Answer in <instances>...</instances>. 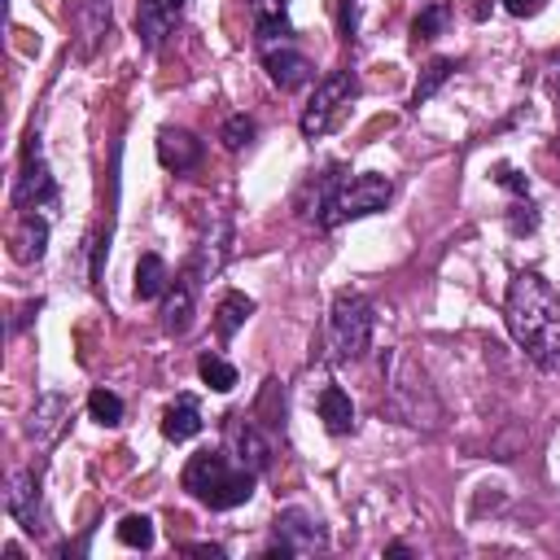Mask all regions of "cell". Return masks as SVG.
I'll use <instances>...</instances> for the list:
<instances>
[{
	"label": "cell",
	"instance_id": "28",
	"mask_svg": "<svg viewBox=\"0 0 560 560\" xmlns=\"http://www.w3.org/2000/svg\"><path fill=\"white\" fill-rule=\"evenodd\" d=\"M118 542H122V547H136V551H149V547H153V521L140 516V512L122 516V521H118Z\"/></svg>",
	"mask_w": 560,
	"mask_h": 560
},
{
	"label": "cell",
	"instance_id": "10",
	"mask_svg": "<svg viewBox=\"0 0 560 560\" xmlns=\"http://www.w3.org/2000/svg\"><path fill=\"white\" fill-rule=\"evenodd\" d=\"M223 446H228V451H232V459H236V464H245L249 472H267V464H271V442L262 438V429H258V424H254V416H245V411L228 416Z\"/></svg>",
	"mask_w": 560,
	"mask_h": 560
},
{
	"label": "cell",
	"instance_id": "26",
	"mask_svg": "<svg viewBox=\"0 0 560 560\" xmlns=\"http://www.w3.org/2000/svg\"><path fill=\"white\" fill-rule=\"evenodd\" d=\"M446 22H451V9H446L442 0H433L429 9L416 13V22H411V39H416V44H420V39H438V35L446 31Z\"/></svg>",
	"mask_w": 560,
	"mask_h": 560
},
{
	"label": "cell",
	"instance_id": "12",
	"mask_svg": "<svg viewBox=\"0 0 560 560\" xmlns=\"http://www.w3.org/2000/svg\"><path fill=\"white\" fill-rule=\"evenodd\" d=\"M232 258V219L219 210V214H210V223H206V236H201V245H197V254H192V271H197V280L206 284L210 276H219L223 271V262Z\"/></svg>",
	"mask_w": 560,
	"mask_h": 560
},
{
	"label": "cell",
	"instance_id": "21",
	"mask_svg": "<svg viewBox=\"0 0 560 560\" xmlns=\"http://www.w3.org/2000/svg\"><path fill=\"white\" fill-rule=\"evenodd\" d=\"M315 407H319V420H324V429H328V433H337V438H341V433H350V429H354V402H350V394H346L341 385H324Z\"/></svg>",
	"mask_w": 560,
	"mask_h": 560
},
{
	"label": "cell",
	"instance_id": "30",
	"mask_svg": "<svg viewBox=\"0 0 560 560\" xmlns=\"http://www.w3.org/2000/svg\"><path fill=\"white\" fill-rule=\"evenodd\" d=\"M494 179H499L503 188H512V192H521V197L529 192V179H525V175H521L516 166H508V162H499V166H494Z\"/></svg>",
	"mask_w": 560,
	"mask_h": 560
},
{
	"label": "cell",
	"instance_id": "4",
	"mask_svg": "<svg viewBox=\"0 0 560 560\" xmlns=\"http://www.w3.org/2000/svg\"><path fill=\"white\" fill-rule=\"evenodd\" d=\"M372 324H376V311L363 293L354 289H341L328 306V359L332 363H350L368 350L372 341Z\"/></svg>",
	"mask_w": 560,
	"mask_h": 560
},
{
	"label": "cell",
	"instance_id": "31",
	"mask_svg": "<svg viewBox=\"0 0 560 560\" xmlns=\"http://www.w3.org/2000/svg\"><path fill=\"white\" fill-rule=\"evenodd\" d=\"M503 9H508L512 18H534V13L547 9V0H503Z\"/></svg>",
	"mask_w": 560,
	"mask_h": 560
},
{
	"label": "cell",
	"instance_id": "13",
	"mask_svg": "<svg viewBox=\"0 0 560 560\" xmlns=\"http://www.w3.org/2000/svg\"><path fill=\"white\" fill-rule=\"evenodd\" d=\"M66 420H70V398H66L61 389H44V394L35 398L31 416H26V438H31L35 446H52L57 433L66 429Z\"/></svg>",
	"mask_w": 560,
	"mask_h": 560
},
{
	"label": "cell",
	"instance_id": "24",
	"mask_svg": "<svg viewBox=\"0 0 560 560\" xmlns=\"http://www.w3.org/2000/svg\"><path fill=\"white\" fill-rule=\"evenodd\" d=\"M451 74H455V61H451V57H433V61L424 66V74H420L416 92H411V105L420 109V105H424V101H429V96H433V92H438V88H442Z\"/></svg>",
	"mask_w": 560,
	"mask_h": 560
},
{
	"label": "cell",
	"instance_id": "5",
	"mask_svg": "<svg viewBox=\"0 0 560 560\" xmlns=\"http://www.w3.org/2000/svg\"><path fill=\"white\" fill-rule=\"evenodd\" d=\"M394 197V184L376 171H363V175H346L328 201V210L319 214V228H337L346 219H363V214H376L385 210Z\"/></svg>",
	"mask_w": 560,
	"mask_h": 560
},
{
	"label": "cell",
	"instance_id": "36",
	"mask_svg": "<svg viewBox=\"0 0 560 560\" xmlns=\"http://www.w3.org/2000/svg\"><path fill=\"white\" fill-rule=\"evenodd\" d=\"M171 4H175V9H179V13H184V4H188V0H171Z\"/></svg>",
	"mask_w": 560,
	"mask_h": 560
},
{
	"label": "cell",
	"instance_id": "1",
	"mask_svg": "<svg viewBox=\"0 0 560 560\" xmlns=\"http://www.w3.org/2000/svg\"><path fill=\"white\" fill-rule=\"evenodd\" d=\"M503 319L512 341L538 363H560V293L538 271H516L503 298Z\"/></svg>",
	"mask_w": 560,
	"mask_h": 560
},
{
	"label": "cell",
	"instance_id": "14",
	"mask_svg": "<svg viewBox=\"0 0 560 560\" xmlns=\"http://www.w3.org/2000/svg\"><path fill=\"white\" fill-rule=\"evenodd\" d=\"M201 153H206V144L188 131V127H162L158 131V162L166 166V171H192L197 162H201Z\"/></svg>",
	"mask_w": 560,
	"mask_h": 560
},
{
	"label": "cell",
	"instance_id": "8",
	"mask_svg": "<svg viewBox=\"0 0 560 560\" xmlns=\"http://www.w3.org/2000/svg\"><path fill=\"white\" fill-rule=\"evenodd\" d=\"M52 201H57V179L44 162L39 131H31L26 149H22V171H18V184H13V206L18 210H39V206H52Z\"/></svg>",
	"mask_w": 560,
	"mask_h": 560
},
{
	"label": "cell",
	"instance_id": "7",
	"mask_svg": "<svg viewBox=\"0 0 560 560\" xmlns=\"http://www.w3.org/2000/svg\"><path fill=\"white\" fill-rule=\"evenodd\" d=\"M276 542L267 547V560H289V556H315L328 551V529L315 512L306 508H284L276 512Z\"/></svg>",
	"mask_w": 560,
	"mask_h": 560
},
{
	"label": "cell",
	"instance_id": "9",
	"mask_svg": "<svg viewBox=\"0 0 560 560\" xmlns=\"http://www.w3.org/2000/svg\"><path fill=\"white\" fill-rule=\"evenodd\" d=\"M4 512L26 529V534H48V516H44V494H39V477L31 468L9 472L4 481Z\"/></svg>",
	"mask_w": 560,
	"mask_h": 560
},
{
	"label": "cell",
	"instance_id": "35",
	"mask_svg": "<svg viewBox=\"0 0 560 560\" xmlns=\"http://www.w3.org/2000/svg\"><path fill=\"white\" fill-rule=\"evenodd\" d=\"M551 83H556V92H560V57L551 61Z\"/></svg>",
	"mask_w": 560,
	"mask_h": 560
},
{
	"label": "cell",
	"instance_id": "11",
	"mask_svg": "<svg viewBox=\"0 0 560 560\" xmlns=\"http://www.w3.org/2000/svg\"><path fill=\"white\" fill-rule=\"evenodd\" d=\"M197 289H201L197 271L184 267V271L171 280V289L162 293V328H166L171 337H184V332L192 328V315H197Z\"/></svg>",
	"mask_w": 560,
	"mask_h": 560
},
{
	"label": "cell",
	"instance_id": "18",
	"mask_svg": "<svg viewBox=\"0 0 560 560\" xmlns=\"http://www.w3.org/2000/svg\"><path fill=\"white\" fill-rule=\"evenodd\" d=\"M48 249V219L35 210H22L18 232H13V258L18 262H39Z\"/></svg>",
	"mask_w": 560,
	"mask_h": 560
},
{
	"label": "cell",
	"instance_id": "27",
	"mask_svg": "<svg viewBox=\"0 0 560 560\" xmlns=\"http://www.w3.org/2000/svg\"><path fill=\"white\" fill-rule=\"evenodd\" d=\"M88 416H92L96 424L114 429V424H122V398H118L114 389H92V394H88Z\"/></svg>",
	"mask_w": 560,
	"mask_h": 560
},
{
	"label": "cell",
	"instance_id": "20",
	"mask_svg": "<svg viewBox=\"0 0 560 560\" xmlns=\"http://www.w3.org/2000/svg\"><path fill=\"white\" fill-rule=\"evenodd\" d=\"M249 18H254V35L258 44H284L289 39V4L284 0H249Z\"/></svg>",
	"mask_w": 560,
	"mask_h": 560
},
{
	"label": "cell",
	"instance_id": "15",
	"mask_svg": "<svg viewBox=\"0 0 560 560\" xmlns=\"http://www.w3.org/2000/svg\"><path fill=\"white\" fill-rule=\"evenodd\" d=\"M175 22H179V9L171 0H140L136 4V35L144 48H162L166 35L175 31Z\"/></svg>",
	"mask_w": 560,
	"mask_h": 560
},
{
	"label": "cell",
	"instance_id": "33",
	"mask_svg": "<svg viewBox=\"0 0 560 560\" xmlns=\"http://www.w3.org/2000/svg\"><path fill=\"white\" fill-rule=\"evenodd\" d=\"M184 551H192V556H210V560H223V547H214V542H192V547H184Z\"/></svg>",
	"mask_w": 560,
	"mask_h": 560
},
{
	"label": "cell",
	"instance_id": "19",
	"mask_svg": "<svg viewBox=\"0 0 560 560\" xmlns=\"http://www.w3.org/2000/svg\"><path fill=\"white\" fill-rule=\"evenodd\" d=\"M197 433H201V407H197L192 394H179V398L166 407V416H162V438H166V442H188V438H197Z\"/></svg>",
	"mask_w": 560,
	"mask_h": 560
},
{
	"label": "cell",
	"instance_id": "16",
	"mask_svg": "<svg viewBox=\"0 0 560 560\" xmlns=\"http://www.w3.org/2000/svg\"><path fill=\"white\" fill-rule=\"evenodd\" d=\"M311 61H306V52H298V48H289V44H280V48H267V79L280 88V92H289V88H302L306 79H311Z\"/></svg>",
	"mask_w": 560,
	"mask_h": 560
},
{
	"label": "cell",
	"instance_id": "29",
	"mask_svg": "<svg viewBox=\"0 0 560 560\" xmlns=\"http://www.w3.org/2000/svg\"><path fill=\"white\" fill-rule=\"evenodd\" d=\"M254 131H258V127H254V118H249V114H228V118H223V127H219V140H223V149H232V153H236V149H245V144L254 140Z\"/></svg>",
	"mask_w": 560,
	"mask_h": 560
},
{
	"label": "cell",
	"instance_id": "32",
	"mask_svg": "<svg viewBox=\"0 0 560 560\" xmlns=\"http://www.w3.org/2000/svg\"><path fill=\"white\" fill-rule=\"evenodd\" d=\"M354 18H359V0H341V39H354Z\"/></svg>",
	"mask_w": 560,
	"mask_h": 560
},
{
	"label": "cell",
	"instance_id": "2",
	"mask_svg": "<svg viewBox=\"0 0 560 560\" xmlns=\"http://www.w3.org/2000/svg\"><path fill=\"white\" fill-rule=\"evenodd\" d=\"M381 376H385V402H389V411H394L402 424L424 429V433H433V429L442 424V402H438V394H433L424 368H420L402 346L385 350Z\"/></svg>",
	"mask_w": 560,
	"mask_h": 560
},
{
	"label": "cell",
	"instance_id": "23",
	"mask_svg": "<svg viewBox=\"0 0 560 560\" xmlns=\"http://www.w3.org/2000/svg\"><path fill=\"white\" fill-rule=\"evenodd\" d=\"M249 315H254V298H245V293H223V302H219V311H214V332L228 341V337H236V328H241Z\"/></svg>",
	"mask_w": 560,
	"mask_h": 560
},
{
	"label": "cell",
	"instance_id": "6",
	"mask_svg": "<svg viewBox=\"0 0 560 560\" xmlns=\"http://www.w3.org/2000/svg\"><path fill=\"white\" fill-rule=\"evenodd\" d=\"M354 92H359V83H354V74L350 70H332V74H324L319 83H315V96L306 101V109H302V136L306 140H319V136H328L337 122H341V114H346V105L354 101Z\"/></svg>",
	"mask_w": 560,
	"mask_h": 560
},
{
	"label": "cell",
	"instance_id": "17",
	"mask_svg": "<svg viewBox=\"0 0 560 560\" xmlns=\"http://www.w3.org/2000/svg\"><path fill=\"white\" fill-rule=\"evenodd\" d=\"M74 26H79V52L92 57L109 35V0H74Z\"/></svg>",
	"mask_w": 560,
	"mask_h": 560
},
{
	"label": "cell",
	"instance_id": "34",
	"mask_svg": "<svg viewBox=\"0 0 560 560\" xmlns=\"http://www.w3.org/2000/svg\"><path fill=\"white\" fill-rule=\"evenodd\" d=\"M385 556H411V547H407V542H389Z\"/></svg>",
	"mask_w": 560,
	"mask_h": 560
},
{
	"label": "cell",
	"instance_id": "22",
	"mask_svg": "<svg viewBox=\"0 0 560 560\" xmlns=\"http://www.w3.org/2000/svg\"><path fill=\"white\" fill-rule=\"evenodd\" d=\"M171 267H166V258L162 254H140V262H136V298L140 302H153V298H162L166 289H171Z\"/></svg>",
	"mask_w": 560,
	"mask_h": 560
},
{
	"label": "cell",
	"instance_id": "25",
	"mask_svg": "<svg viewBox=\"0 0 560 560\" xmlns=\"http://www.w3.org/2000/svg\"><path fill=\"white\" fill-rule=\"evenodd\" d=\"M197 372H201V381H206L214 394L236 389V368H232L223 354H201V359H197Z\"/></svg>",
	"mask_w": 560,
	"mask_h": 560
},
{
	"label": "cell",
	"instance_id": "3",
	"mask_svg": "<svg viewBox=\"0 0 560 560\" xmlns=\"http://www.w3.org/2000/svg\"><path fill=\"white\" fill-rule=\"evenodd\" d=\"M254 477H258V472H249L245 464H236L232 451H197V455L184 464V477H179V481H184V490H188L201 508L228 512V508L249 503Z\"/></svg>",
	"mask_w": 560,
	"mask_h": 560
}]
</instances>
